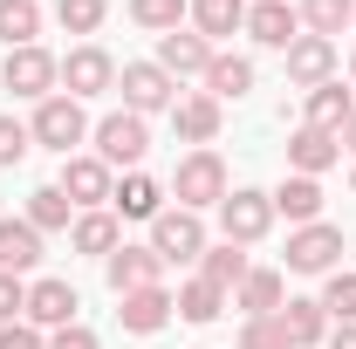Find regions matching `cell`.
I'll use <instances>...</instances> for the list:
<instances>
[{
    "instance_id": "6da1fadb",
    "label": "cell",
    "mask_w": 356,
    "mask_h": 349,
    "mask_svg": "<svg viewBox=\"0 0 356 349\" xmlns=\"http://www.w3.org/2000/svg\"><path fill=\"white\" fill-rule=\"evenodd\" d=\"M172 192H178V206H185V213L220 206V199H226V165H220V151H192V158H178Z\"/></svg>"
},
{
    "instance_id": "7a4b0ae2",
    "label": "cell",
    "mask_w": 356,
    "mask_h": 349,
    "mask_svg": "<svg viewBox=\"0 0 356 349\" xmlns=\"http://www.w3.org/2000/svg\"><path fill=\"white\" fill-rule=\"evenodd\" d=\"M0 83L14 89V96H28V103H48L55 83H62V62L48 55V48H7V69H0Z\"/></svg>"
},
{
    "instance_id": "3957f363",
    "label": "cell",
    "mask_w": 356,
    "mask_h": 349,
    "mask_svg": "<svg viewBox=\"0 0 356 349\" xmlns=\"http://www.w3.org/2000/svg\"><path fill=\"white\" fill-rule=\"evenodd\" d=\"M28 131H35V144H48V151L69 158V151L89 137V117H83L76 96H48V103H35V124H28Z\"/></svg>"
},
{
    "instance_id": "277c9868",
    "label": "cell",
    "mask_w": 356,
    "mask_h": 349,
    "mask_svg": "<svg viewBox=\"0 0 356 349\" xmlns=\"http://www.w3.org/2000/svg\"><path fill=\"white\" fill-rule=\"evenodd\" d=\"M151 254H158L165 267L199 261V254H206V226H199V213H185V206H178V213H158V219H151Z\"/></svg>"
},
{
    "instance_id": "5b68a950",
    "label": "cell",
    "mask_w": 356,
    "mask_h": 349,
    "mask_svg": "<svg viewBox=\"0 0 356 349\" xmlns=\"http://www.w3.org/2000/svg\"><path fill=\"white\" fill-rule=\"evenodd\" d=\"M144 151H151V124L137 110H117V117L96 124V158L103 165H144Z\"/></svg>"
},
{
    "instance_id": "8992f818",
    "label": "cell",
    "mask_w": 356,
    "mask_h": 349,
    "mask_svg": "<svg viewBox=\"0 0 356 349\" xmlns=\"http://www.w3.org/2000/svg\"><path fill=\"white\" fill-rule=\"evenodd\" d=\"M336 261H343V233H336L329 219L288 233V267H295V274H336Z\"/></svg>"
},
{
    "instance_id": "52a82bcc",
    "label": "cell",
    "mask_w": 356,
    "mask_h": 349,
    "mask_svg": "<svg viewBox=\"0 0 356 349\" xmlns=\"http://www.w3.org/2000/svg\"><path fill=\"white\" fill-rule=\"evenodd\" d=\"M124 110H137V117H151V110H172L178 103V83L158 69V62H124Z\"/></svg>"
},
{
    "instance_id": "ba28073f",
    "label": "cell",
    "mask_w": 356,
    "mask_h": 349,
    "mask_svg": "<svg viewBox=\"0 0 356 349\" xmlns=\"http://www.w3.org/2000/svg\"><path fill=\"white\" fill-rule=\"evenodd\" d=\"M220 226H226L233 247H254L267 226H274V199H267V192H226L220 199Z\"/></svg>"
},
{
    "instance_id": "9c48e42d",
    "label": "cell",
    "mask_w": 356,
    "mask_h": 349,
    "mask_svg": "<svg viewBox=\"0 0 356 349\" xmlns=\"http://www.w3.org/2000/svg\"><path fill=\"white\" fill-rule=\"evenodd\" d=\"M62 192H69V206H110V192H117V178L103 158H62Z\"/></svg>"
},
{
    "instance_id": "30bf717a",
    "label": "cell",
    "mask_w": 356,
    "mask_h": 349,
    "mask_svg": "<svg viewBox=\"0 0 356 349\" xmlns=\"http://www.w3.org/2000/svg\"><path fill=\"white\" fill-rule=\"evenodd\" d=\"M62 83H69V96H76V103H83V96H103V89L117 83V62H110L96 42H83V48H69V62H62Z\"/></svg>"
},
{
    "instance_id": "8fae6325",
    "label": "cell",
    "mask_w": 356,
    "mask_h": 349,
    "mask_svg": "<svg viewBox=\"0 0 356 349\" xmlns=\"http://www.w3.org/2000/svg\"><path fill=\"white\" fill-rule=\"evenodd\" d=\"M247 35L261 48H281V55H288V48L302 42V14H295L288 0H261V7H247Z\"/></svg>"
},
{
    "instance_id": "7c38bea8",
    "label": "cell",
    "mask_w": 356,
    "mask_h": 349,
    "mask_svg": "<svg viewBox=\"0 0 356 349\" xmlns=\"http://www.w3.org/2000/svg\"><path fill=\"white\" fill-rule=\"evenodd\" d=\"M76 308H83V295H76L69 281H35V288H28V315H21V322H35V329H69V322H76Z\"/></svg>"
},
{
    "instance_id": "4fadbf2b",
    "label": "cell",
    "mask_w": 356,
    "mask_h": 349,
    "mask_svg": "<svg viewBox=\"0 0 356 349\" xmlns=\"http://www.w3.org/2000/svg\"><path fill=\"white\" fill-rule=\"evenodd\" d=\"M213 55H220V48L206 42V35H158V69H165V76H206V69H213Z\"/></svg>"
},
{
    "instance_id": "5bb4252c",
    "label": "cell",
    "mask_w": 356,
    "mask_h": 349,
    "mask_svg": "<svg viewBox=\"0 0 356 349\" xmlns=\"http://www.w3.org/2000/svg\"><path fill=\"white\" fill-rule=\"evenodd\" d=\"M110 288H117V295H137V288H165V261H158V254H151V247H117V254H110Z\"/></svg>"
},
{
    "instance_id": "9a60e30c",
    "label": "cell",
    "mask_w": 356,
    "mask_h": 349,
    "mask_svg": "<svg viewBox=\"0 0 356 349\" xmlns=\"http://www.w3.org/2000/svg\"><path fill=\"white\" fill-rule=\"evenodd\" d=\"M117 302H124V308H117V322H124L131 336H158V329L178 315V302L165 295V288H137V295H117Z\"/></svg>"
},
{
    "instance_id": "2e32d148",
    "label": "cell",
    "mask_w": 356,
    "mask_h": 349,
    "mask_svg": "<svg viewBox=\"0 0 356 349\" xmlns=\"http://www.w3.org/2000/svg\"><path fill=\"white\" fill-rule=\"evenodd\" d=\"M336 158H343V137H336V131H315V124H302V131L288 137V165H295L302 178H322Z\"/></svg>"
},
{
    "instance_id": "e0dca14e",
    "label": "cell",
    "mask_w": 356,
    "mask_h": 349,
    "mask_svg": "<svg viewBox=\"0 0 356 349\" xmlns=\"http://www.w3.org/2000/svg\"><path fill=\"white\" fill-rule=\"evenodd\" d=\"M329 76H336V42H322V35H302V42L288 48V83L315 89V83H329Z\"/></svg>"
},
{
    "instance_id": "ac0fdd59",
    "label": "cell",
    "mask_w": 356,
    "mask_h": 349,
    "mask_svg": "<svg viewBox=\"0 0 356 349\" xmlns=\"http://www.w3.org/2000/svg\"><path fill=\"white\" fill-rule=\"evenodd\" d=\"M42 261V233L28 219H0V274H28Z\"/></svg>"
},
{
    "instance_id": "d6986e66",
    "label": "cell",
    "mask_w": 356,
    "mask_h": 349,
    "mask_svg": "<svg viewBox=\"0 0 356 349\" xmlns=\"http://www.w3.org/2000/svg\"><path fill=\"white\" fill-rule=\"evenodd\" d=\"M172 124H178L185 144H199V151H206V144L220 137V103H213V96H185V103H172Z\"/></svg>"
},
{
    "instance_id": "ffe728a7",
    "label": "cell",
    "mask_w": 356,
    "mask_h": 349,
    "mask_svg": "<svg viewBox=\"0 0 356 349\" xmlns=\"http://www.w3.org/2000/svg\"><path fill=\"white\" fill-rule=\"evenodd\" d=\"M267 199H274V213H288L295 219V226H315V219H322V185H315V178H281V192H267Z\"/></svg>"
},
{
    "instance_id": "44dd1931",
    "label": "cell",
    "mask_w": 356,
    "mask_h": 349,
    "mask_svg": "<svg viewBox=\"0 0 356 349\" xmlns=\"http://www.w3.org/2000/svg\"><path fill=\"white\" fill-rule=\"evenodd\" d=\"M233 295H240V308H247V322L281 315V267H247V281H240Z\"/></svg>"
},
{
    "instance_id": "7402d4cb",
    "label": "cell",
    "mask_w": 356,
    "mask_h": 349,
    "mask_svg": "<svg viewBox=\"0 0 356 349\" xmlns=\"http://www.w3.org/2000/svg\"><path fill=\"white\" fill-rule=\"evenodd\" d=\"M110 206H117L124 219H158V213H165V185H158V178H144V172H131L117 192H110Z\"/></svg>"
},
{
    "instance_id": "603a6c76",
    "label": "cell",
    "mask_w": 356,
    "mask_h": 349,
    "mask_svg": "<svg viewBox=\"0 0 356 349\" xmlns=\"http://www.w3.org/2000/svg\"><path fill=\"white\" fill-rule=\"evenodd\" d=\"M274 322L288 329V343H295V349H309V343H322V336H329V315H322V302H309V295H302V302H281V315H274Z\"/></svg>"
},
{
    "instance_id": "cb8c5ba5",
    "label": "cell",
    "mask_w": 356,
    "mask_h": 349,
    "mask_svg": "<svg viewBox=\"0 0 356 349\" xmlns=\"http://www.w3.org/2000/svg\"><path fill=\"white\" fill-rule=\"evenodd\" d=\"M350 110H356V103H350V89L336 83V76L309 89V124H315V131H343V124H350Z\"/></svg>"
},
{
    "instance_id": "d4e9b609",
    "label": "cell",
    "mask_w": 356,
    "mask_h": 349,
    "mask_svg": "<svg viewBox=\"0 0 356 349\" xmlns=\"http://www.w3.org/2000/svg\"><path fill=\"white\" fill-rule=\"evenodd\" d=\"M69 240H76V254H103V261L124 247V240H117V213H103V206L76 219V226H69Z\"/></svg>"
},
{
    "instance_id": "484cf974",
    "label": "cell",
    "mask_w": 356,
    "mask_h": 349,
    "mask_svg": "<svg viewBox=\"0 0 356 349\" xmlns=\"http://www.w3.org/2000/svg\"><path fill=\"white\" fill-rule=\"evenodd\" d=\"M254 89V62L247 55H213V69H206V96L226 103V96H247Z\"/></svg>"
},
{
    "instance_id": "4316f807",
    "label": "cell",
    "mask_w": 356,
    "mask_h": 349,
    "mask_svg": "<svg viewBox=\"0 0 356 349\" xmlns=\"http://www.w3.org/2000/svg\"><path fill=\"white\" fill-rule=\"evenodd\" d=\"M295 14H302V28H309V35L336 42V35H343V28L356 21V0H302Z\"/></svg>"
},
{
    "instance_id": "83f0119b",
    "label": "cell",
    "mask_w": 356,
    "mask_h": 349,
    "mask_svg": "<svg viewBox=\"0 0 356 349\" xmlns=\"http://www.w3.org/2000/svg\"><path fill=\"white\" fill-rule=\"evenodd\" d=\"M69 213H76V206H69L62 185H35V192H28V226H35V233H62Z\"/></svg>"
},
{
    "instance_id": "f1b7e54d",
    "label": "cell",
    "mask_w": 356,
    "mask_h": 349,
    "mask_svg": "<svg viewBox=\"0 0 356 349\" xmlns=\"http://www.w3.org/2000/svg\"><path fill=\"white\" fill-rule=\"evenodd\" d=\"M192 21H199L206 42H220L233 28H247V0H192Z\"/></svg>"
},
{
    "instance_id": "f546056e",
    "label": "cell",
    "mask_w": 356,
    "mask_h": 349,
    "mask_svg": "<svg viewBox=\"0 0 356 349\" xmlns=\"http://www.w3.org/2000/svg\"><path fill=\"white\" fill-rule=\"evenodd\" d=\"M199 281H213V288H240L247 281V254L226 240V247H206L199 254Z\"/></svg>"
},
{
    "instance_id": "4dcf8cb0",
    "label": "cell",
    "mask_w": 356,
    "mask_h": 349,
    "mask_svg": "<svg viewBox=\"0 0 356 349\" xmlns=\"http://www.w3.org/2000/svg\"><path fill=\"white\" fill-rule=\"evenodd\" d=\"M35 35H42V7H35V0H0V42L28 48Z\"/></svg>"
},
{
    "instance_id": "1f68e13d",
    "label": "cell",
    "mask_w": 356,
    "mask_h": 349,
    "mask_svg": "<svg viewBox=\"0 0 356 349\" xmlns=\"http://www.w3.org/2000/svg\"><path fill=\"white\" fill-rule=\"evenodd\" d=\"M172 302H178V315H185V322H220L226 288H213V281H185V288H178Z\"/></svg>"
},
{
    "instance_id": "d6a6232c",
    "label": "cell",
    "mask_w": 356,
    "mask_h": 349,
    "mask_svg": "<svg viewBox=\"0 0 356 349\" xmlns=\"http://www.w3.org/2000/svg\"><path fill=\"white\" fill-rule=\"evenodd\" d=\"M185 14H192L185 0H131V21H137V28H151V35H172Z\"/></svg>"
},
{
    "instance_id": "836d02e7",
    "label": "cell",
    "mask_w": 356,
    "mask_h": 349,
    "mask_svg": "<svg viewBox=\"0 0 356 349\" xmlns=\"http://www.w3.org/2000/svg\"><path fill=\"white\" fill-rule=\"evenodd\" d=\"M315 302H322V315H329V322H356V274H343V267H336V274H329V288H322Z\"/></svg>"
},
{
    "instance_id": "e575fe53",
    "label": "cell",
    "mask_w": 356,
    "mask_h": 349,
    "mask_svg": "<svg viewBox=\"0 0 356 349\" xmlns=\"http://www.w3.org/2000/svg\"><path fill=\"white\" fill-rule=\"evenodd\" d=\"M103 14H110L103 0H62V7H55V21H62L69 35H96V28H103Z\"/></svg>"
},
{
    "instance_id": "d590c367",
    "label": "cell",
    "mask_w": 356,
    "mask_h": 349,
    "mask_svg": "<svg viewBox=\"0 0 356 349\" xmlns=\"http://www.w3.org/2000/svg\"><path fill=\"white\" fill-rule=\"evenodd\" d=\"M240 349H295V343H288V329H281L274 315H261V322L240 329Z\"/></svg>"
},
{
    "instance_id": "8d00e7d4",
    "label": "cell",
    "mask_w": 356,
    "mask_h": 349,
    "mask_svg": "<svg viewBox=\"0 0 356 349\" xmlns=\"http://www.w3.org/2000/svg\"><path fill=\"white\" fill-rule=\"evenodd\" d=\"M28 144H35V131H28V124L0 117V165H21V158H28Z\"/></svg>"
},
{
    "instance_id": "74e56055",
    "label": "cell",
    "mask_w": 356,
    "mask_h": 349,
    "mask_svg": "<svg viewBox=\"0 0 356 349\" xmlns=\"http://www.w3.org/2000/svg\"><path fill=\"white\" fill-rule=\"evenodd\" d=\"M21 315H28V288H21V274H0V329L21 322Z\"/></svg>"
},
{
    "instance_id": "f35d334b",
    "label": "cell",
    "mask_w": 356,
    "mask_h": 349,
    "mask_svg": "<svg viewBox=\"0 0 356 349\" xmlns=\"http://www.w3.org/2000/svg\"><path fill=\"white\" fill-rule=\"evenodd\" d=\"M0 349H48V336L35 322H7V329H0Z\"/></svg>"
},
{
    "instance_id": "ab89813d",
    "label": "cell",
    "mask_w": 356,
    "mask_h": 349,
    "mask_svg": "<svg viewBox=\"0 0 356 349\" xmlns=\"http://www.w3.org/2000/svg\"><path fill=\"white\" fill-rule=\"evenodd\" d=\"M48 349H96V329L69 322V329H55V336H48Z\"/></svg>"
},
{
    "instance_id": "60d3db41",
    "label": "cell",
    "mask_w": 356,
    "mask_h": 349,
    "mask_svg": "<svg viewBox=\"0 0 356 349\" xmlns=\"http://www.w3.org/2000/svg\"><path fill=\"white\" fill-rule=\"evenodd\" d=\"M329 349H356V322H336L329 329Z\"/></svg>"
},
{
    "instance_id": "b9f144b4",
    "label": "cell",
    "mask_w": 356,
    "mask_h": 349,
    "mask_svg": "<svg viewBox=\"0 0 356 349\" xmlns=\"http://www.w3.org/2000/svg\"><path fill=\"white\" fill-rule=\"evenodd\" d=\"M336 137H343V151H356V110H350V124H343Z\"/></svg>"
},
{
    "instance_id": "7bdbcfd3",
    "label": "cell",
    "mask_w": 356,
    "mask_h": 349,
    "mask_svg": "<svg viewBox=\"0 0 356 349\" xmlns=\"http://www.w3.org/2000/svg\"><path fill=\"white\" fill-rule=\"evenodd\" d=\"M350 83H356V55H350Z\"/></svg>"
},
{
    "instance_id": "ee69618b",
    "label": "cell",
    "mask_w": 356,
    "mask_h": 349,
    "mask_svg": "<svg viewBox=\"0 0 356 349\" xmlns=\"http://www.w3.org/2000/svg\"><path fill=\"white\" fill-rule=\"evenodd\" d=\"M350 185H356V172H350Z\"/></svg>"
}]
</instances>
